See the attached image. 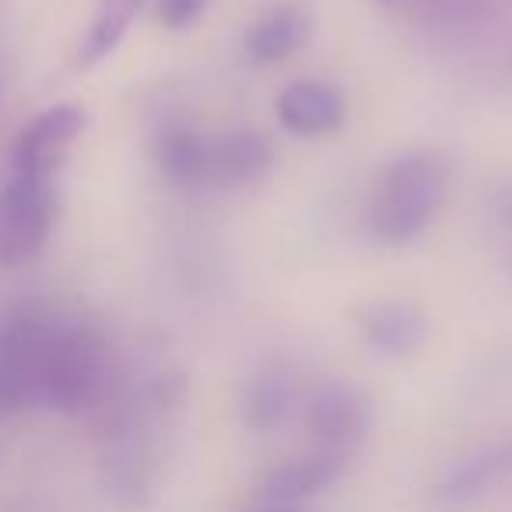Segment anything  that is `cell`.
Segmentation results:
<instances>
[{
	"mask_svg": "<svg viewBox=\"0 0 512 512\" xmlns=\"http://www.w3.org/2000/svg\"><path fill=\"white\" fill-rule=\"evenodd\" d=\"M449 193V162L435 151H407L379 176L369 200V228L383 246H407L428 232Z\"/></svg>",
	"mask_w": 512,
	"mask_h": 512,
	"instance_id": "obj_1",
	"label": "cell"
},
{
	"mask_svg": "<svg viewBox=\"0 0 512 512\" xmlns=\"http://www.w3.org/2000/svg\"><path fill=\"white\" fill-rule=\"evenodd\" d=\"M60 316L22 313L0 327V418L43 407Z\"/></svg>",
	"mask_w": 512,
	"mask_h": 512,
	"instance_id": "obj_2",
	"label": "cell"
},
{
	"mask_svg": "<svg viewBox=\"0 0 512 512\" xmlns=\"http://www.w3.org/2000/svg\"><path fill=\"white\" fill-rule=\"evenodd\" d=\"M57 221V179L11 172L0 190V267H22L46 246Z\"/></svg>",
	"mask_w": 512,
	"mask_h": 512,
	"instance_id": "obj_3",
	"label": "cell"
},
{
	"mask_svg": "<svg viewBox=\"0 0 512 512\" xmlns=\"http://www.w3.org/2000/svg\"><path fill=\"white\" fill-rule=\"evenodd\" d=\"M512 477V435L509 439L481 442L456 456L442 474L428 484L425 509L428 512H474L484 498L498 491Z\"/></svg>",
	"mask_w": 512,
	"mask_h": 512,
	"instance_id": "obj_4",
	"label": "cell"
},
{
	"mask_svg": "<svg viewBox=\"0 0 512 512\" xmlns=\"http://www.w3.org/2000/svg\"><path fill=\"white\" fill-rule=\"evenodd\" d=\"M302 421L313 439V446L337 449V453L355 456L358 446L369 439L372 407L355 386L323 379L313 390L302 393Z\"/></svg>",
	"mask_w": 512,
	"mask_h": 512,
	"instance_id": "obj_5",
	"label": "cell"
},
{
	"mask_svg": "<svg viewBox=\"0 0 512 512\" xmlns=\"http://www.w3.org/2000/svg\"><path fill=\"white\" fill-rule=\"evenodd\" d=\"M88 116L74 102L50 106L18 134L15 144V172L32 179H57L64 162L71 158L78 137L85 134Z\"/></svg>",
	"mask_w": 512,
	"mask_h": 512,
	"instance_id": "obj_6",
	"label": "cell"
},
{
	"mask_svg": "<svg viewBox=\"0 0 512 512\" xmlns=\"http://www.w3.org/2000/svg\"><path fill=\"white\" fill-rule=\"evenodd\" d=\"M351 467L348 453H337V449L309 446L306 453H295L288 460H281L278 467H271L260 477V488L256 498H267V502H288V505H306L313 498L327 495Z\"/></svg>",
	"mask_w": 512,
	"mask_h": 512,
	"instance_id": "obj_7",
	"label": "cell"
},
{
	"mask_svg": "<svg viewBox=\"0 0 512 512\" xmlns=\"http://www.w3.org/2000/svg\"><path fill=\"white\" fill-rule=\"evenodd\" d=\"M274 165V144L256 130L204 137V165H200V190H239L264 179Z\"/></svg>",
	"mask_w": 512,
	"mask_h": 512,
	"instance_id": "obj_8",
	"label": "cell"
},
{
	"mask_svg": "<svg viewBox=\"0 0 512 512\" xmlns=\"http://www.w3.org/2000/svg\"><path fill=\"white\" fill-rule=\"evenodd\" d=\"M274 116L285 134L316 141V137H330L344 127L348 102H344L341 88L327 85V81H295L278 95Z\"/></svg>",
	"mask_w": 512,
	"mask_h": 512,
	"instance_id": "obj_9",
	"label": "cell"
},
{
	"mask_svg": "<svg viewBox=\"0 0 512 512\" xmlns=\"http://www.w3.org/2000/svg\"><path fill=\"white\" fill-rule=\"evenodd\" d=\"M362 341L383 358H411L428 341V320L411 302H376L355 316Z\"/></svg>",
	"mask_w": 512,
	"mask_h": 512,
	"instance_id": "obj_10",
	"label": "cell"
},
{
	"mask_svg": "<svg viewBox=\"0 0 512 512\" xmlns=\"http://www.w3.org/2000/svg\"><path fill=\"white\" fill-rule=\"evenodd\" d=\"M313 36V15L302 4H281L246 29L242 53L253 67H271L299 53Z\"/></svg>",
	"mask_w": 512,
	"mask_h": 512,
	"instance_id": "obj_11",
	"label": "cell"
},
{
	"mask_svg": "<svg viewBox=\"0 0 512 512\" xmlns=\"http://www.w3.org/2000/svg\"><path fill=\"white\" fill-rule=\"evenodd\" d=\"M299 404H302V390L295 372L285 369V365H267L242 390L239 418L249 432H274V428H281L292 418V411Z\"/></svg>",
	"mask_w": 512,
	"mask_h": 512,
	"instance_id": "obj_12",
	"label": "cell"
},
{
	"mask_svg": "<svg viewBox=\"0 0 512 512\" xmlns=\"http://www.w3.org/2000/svg\"><path fill=\"white\" fill-rule=\"evenodd\" d=\"M141 8H144V0H99L92 25H88L85 39H81V46H78L81 71L102 64V60L123 43V36L130 32L134 18L141 15Z\"/></svg>",
	"mask_w": 512,
	"mask_h": 512,
	"instance_id": "obj_13",
	"label": "cell"
},
{
	"mask_svg": "<svg viewBox=\"0 0 512 512\" xmlns=\"http://www.w3.org/2000/svg\"><path fill=\"white\" fill-rule=\"evenodd\" d=\"M211 0H158V22L172 32L193 29L200 22V15L207 11Z\"/></svg>",
	"mask_w": 512,
	"mask_h": 512,
	"instance_id": "obj_14",
	"label": "cell"
},
{
	"mask_svg": "<svg viewBox=\"0 0 512 512\" xmlns=\"http://www.w3.org/2000/svg\"><path fill=\"white\" fill-rule=\"evenodd\" d=\"M246 512H309L306 505H288V502H267V498H253Z\"/></svg>",
	"mask_w": 512,
	"mask_h": 512,
	"instance_id": "obj_15",
	"label": "cell"
},
{
	"mask_svg": "<svg viewBox=\"0 0 512 512\" xmlns=\"http://www.w3.org/2000/svg\"><path fill=\"white\" fill-rule=\"evenodd\" d=\"M383 4H397V0H383Z\"/></svg>",
	"mask_w": 512,
	"mask_h": 512,
	"instance_id": "obj_16",
	"label": "cell"
}]
</instances>
